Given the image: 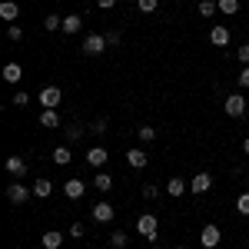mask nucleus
<instances>
[{
    "mask_svg": "<svg viewBox=\"0 0 249 249\" xmlns=\"http://www.w3.org/2000/svg\"><path fill=\"white\" fill-rule=\"evenodd\" d=\"M246 173H249V166H246Z\"/></svg>",
    "mask_w": 249,
    "mask_h": 249,
    "instance_id": "obj_42",
    "label": "nucleus"
},
{
    "mask_svg": "<svg viewBox=\"0 0 249 249\" xmlns=\"http://www.w3.org/2000/svg\"><path fill=\"white\" fill-rule=\"evenodd\" d=\"M50 193H53V183H50V179H47V176H43V179H37V183H34V196H40V199H47V196H50Z\"/></svg>",
    "mask_w": 249,
    "mask_h": 249,
    "instance_id": "obj_21",
    "label": "nucleus"
},
{
    "mask_svg": "<svg viewBox=\"0 0 249 249\" xmlns=\"http://www.w3.org/2000/svg\"><path fill=\"white\" fill-rule=\"evenodd\" d=\"M219 239H223V230H219L216 223H206V226L199 230V246H203V249H216V246H219Z\"/></svg>",
    "mask_w": 249,
    "mask_h": 249,
    "instance_id": "obj_4",
    "label": "nucleus"
},
{
    "mask_svg": "<svg viewBox=\"0 0 249 249\" xmlns=\"http://www.w3.org/2000/svg\"><path fill=\"white\" fill-rule=\"evenodd\" d=\"M107 160H110V153H107L103 146H90V150H87V166H93V170H103Z\"/></svg>",
    "mask_w": 249,
    "mask_h": 249,
    "instance_id": "obj_10",
    "label": "nucleus"
},
{
    "mask_svg": "<svg viewBox=\"0 0 249 249\" xmlns=\"http://www.w3.org/2000/svg\"><path fill=\"white\" fill-rule=\"evenodd\" d=\"M7 173L17 176V179H23V176H27V163H23V156H7Z\"/></svg>",
    "mask_w": 249,
    "mask_h": 249,
    "instance_id": "obj_15",
    "label": "nucleus"
},
{
    "mask_svg": "<svg viewBox=\"0 0 249 249\" xmlns=\"http://www.w3.org/2000/svg\"><path fill=\"white\" fill-rule=\"evenodd\" d=\"M63 196H67V199H73V203L83 199V196H87V183L77 179V176H73V179H67V183H63Z\"/></svg>",
    "mask_w": 249,
    "mask_h": 249,
    "instance_id": "obj_8",
    "label": "nucleus"
},
{
    "mask_svg": "<svg viewBox=\"0 0 249 249\" xmlns=\"http://www.w3.org/2000/svg\"><path fill=\"white\" fill-rule=\"evenodd\" d=\"M37 100H40V107H43V110H57V107H60V100H63V90L50 83V87H43V90H40Z\"/></svg>",
    "mask_w": 249,
    "mask_h": 249,
    "instance_id": "obj_5",
    "label": "nucleus"
},
{
    "mask_svg": "<svg viewBox=\"0 0 249 249\" xmlns=\"http://www.w3.org/2000/svg\"><path fill=\"white\" fill-rule=\"evenodd\" d=\"M143 196H146V199H156V196H160V186H156V183H146V186H143Z\"/></svg>",
    "mask_w": 249,
    "mask_h": 249,
    "instance_id": "obj_36",
    "label": "nucleus"
},
{
    "mask_svg": "<svg viewBox=\"0 0 249 249\" xmlns=\"http://www.w3.org/2000/svg\"><path fill=\"white\" fill-rule=\"evenodd\" d=\"M30 196H34V190H27L23 183H10V186H7V199H10L14 206H23Z\"/></svg>",
    "mask_w": 249,
    "mask_h": 249,
    "instance_id": "obj_7",
    "label": "nucleus"
},
{
    "mask_svg": "<svg viewBox=\"0 0 249 249\" xmlns=\"http://www.w3.org/2000/svg\"><path fill=\"white\" fill-rule=\"evenodd\" d=\"M67 236H70V239H83V236H87V226H83V223H73V226L67 230Z\"/></svg>",
    "mask_w": 249,
    "mask_h": 249,
    "instance_id": "obj_32",
    "label": "nucleus"
},
{
    "mask_svg": "<svg viewBox=\"0 0 249 249\" xmlns=\"http://www.w3.org/2000/svg\"><path fill=\"white\" fill-rule=\"evenodd\" d=\"M176 249H186V246H176Z\"/></svg>",
    "mask_w": 249,
    "mask_h": 249,
    "instance_id": "obj_41",
    "label": "nucleus"
},
{
    "mask_svg": "<svg viewBox=\"0 0 249 249\" xmlns=\"http://www.w3.org/2000/svg\"><path fill=\"white\" fill-rule=\"evenodd\" d=\"M63 239H67V232H53V230H47L43 236H40L43 249H63Z\"/></svg>",
    "mask_w": 249,
    "mask_h": 249,
    "instance_id": "obj_12",
    "label": "nucleus"
},
{
    "mask_svg": "<svg viewBox=\"0 0 249 249\" xmlns=\"http://www.w3.org/2000/svg\"><path fill=\"white\" fill-rule=\"evenodd\" d=\"M37 123L43 126V130H57V126H60V116H57V110H43V113L37 116Z\"/></svg>",
    "mask_w": 249,
    "mask_h": 249,
    "instance_id": "obj_17",
    "label": "nucleus"
},
{
    "mask_svg": "<svg viewBox=\"0 0 249 249\" xmlns=\"http://www.w3.org/2000/svg\"><path fill=\"white\" fill-rule=\"evenodd\" d=\"M20 77H23V67L10 60V63L3 67V80H7V83H20Z\"/></svg>",
    "mask_w": 249,
    "mask_h": 249,
    "instance_id": "obj_19",
    "label": "nucleus"
},
{
    "mask_svg": "<svg viewBox=\"0 0 249 249\" xmlns=\"http://www.w3.org/2000/svg\"><path fill=\"white\" fill-rule=\"evenodd\" d=\"M80 27H83V17H80V14H67V17H63V27H60V30H63L67 37H73V34H80Z\"/></svg>",
    "mask_w": 249,
    "mask_h": 249,
    "instance_id": "obj_13",
    "label": "nucleus"
},
{
    "mask_svg": "<svg viewBox=\"0 0 249 249\" xmlns=\"http://www.w3.org/2000/svg\"><path fill=\"white\" fill-rule=\"evenodd\" d=\"M186 190H190V183H186V179H179V176H173L170 183H166V193H170L173 199H179Z\"/></svg>",
    "mask_w": 249,
    "mask_h": 249,
    "instance_id": "obj_18",
    "label": "nucleus"
},
{
    "mask_svg": "<svg viewBox=\"0 0 249 249\" xmlns=\"http://www.w3.org/2000/svg\"><path fill=\"white\" fill-rule=\"evenodd\" d=\"M17 17H20V7L14 0H3L0 3V20H17Z\"/></svg>",
    "mask_w": 249,
    "mask_h": 249,
    "instance_id": "obj_20",
    "label": "nucleus"
},
{
    "mask_svg": "<svg viewBox=\"0 0 249 249\" xmlns=\"http://www.w3.org/2000/svg\"><path fill=\"white\" fill-rule=\"evenodd\" d=\"M223 110H226V116H232V120L246 116V96L243 93H230L226 100H223Z\"/></svg>",
    "mask_w": 249,
    "mask_h": 249,
    "instance_id": "obj_3",
    "label": "nucleus"
},
{
    "mask_svg": "<svg viewBox=\"0 0 249 249\" xmlns=\"http://www.w3.org/2000/svg\"><path fill=\"white\" fill-rule=\"evenodd\" d=\"M219 3V14L223 17H236L239 14V0H216Z\"/></svg>",
    "mask_w": 249,
    "mask_h": 249,
    "instance_id": "obj_23",
    "label": "nucleus"
},
{
    "mask_svg": "<svg viewBox=\"0 0 249 249\" xmlns=\"http://www.w3.org/2000/svg\"><path fill=\"white\" fill-rule=\"evenodd\" d=\"M7 37L14 40V43H17V40H23V27H20V23H10V30H7Z\"/></svg>",
    "mask_w": 249,
    "mask_h": 249,
    "instance_id": "obj_33",
    "label": "nucleus"
},
{
    "mask_svg": "<svg viewBox=\"0 0 249 249\" xmlns=\"http://www.w3.org/2000/svg\"><path fill=\"white\" fill-rule=\"evenodd\" d=\"M63 136H67V146H70V143H77L80 136H83V123H70V126L63 130Z\"/></svg>",
    "mask_w": 249,
    "mask_h": 249,
    "instance_id": "obj_25",
    "label": "nucleus"
},
{
    "mask_svg": "<svg viewBox=\"0 0 249 249\" xmlns=\"http://www.w3.org/2000/svg\"><path fill=\"white\" fill-rule=\"evenodd\" d=\"M236 60H239L243 67H249V43H243V47L236 50Z\"/></svg>",
    "mask_w": 249,
    "mask_h": 249,
    "instance_id": "obj_35",
    "label": "nucleus"
},
{
    "mask_svg": "<svg viewBox=\"0 0 249 249\" xmlns=\"http://www.w3.org/2000/svg\"><path fill=\"white\" fill-rule=\"evenodd\" d=\"M216 14H219V3H216V0H199V17H216Z\"/></svg>",
    "mask_w": 249,
    "mask_h": 249,
    "instance_id": "obj_24",
    "label": "nucleus"
},
{
    "mask_svg": "<svg viewBox=\"0 0 249 249\" xmlns=\"http://www.w3.org/2000/svg\"><path fill=\"white\" fill-rule=\"evenodd\" d=\"M213 190V176L210 173H196L190 179V193H196V196H203V193H210Z\"/></svg>",
    "mask_w": 249,
    "mask_h": 249,
    "instance_id": "obj_11",
    "label": "nucleus"
},
{
    "mask_svg": "<svg viewBox=\"0 0 249 249\" xmlns=\"http://www.w3.org/2000/svg\"><path fill=\"white\" fill-rule=\"evenodd\" d=\"M136 232H140L143 239L156 243V236H160V219H156L153 213H143V216L136 219Z\"/></svg>",
    "mask_w": 249,
    "mask_h": 249,
    "instance_id": "obj_1",
    "label": "nucleus"
},
{
    "mask_svg": "<svg viewBox=\"0 0 249 249\" xmlns=\"http://www.w3.org/2000/svg\"><path fill=\"white\" fill-rule=\"evenodd\" d=\"M70 160H73V153H70V146H67V143H63V146H57V150H53V163H57V166H67V163H70Z\"/></svg>",
    "mask_w": 249,
    "mask_h": 249,
    "instance_id": "obj_22",
    "label": "nucleus"
},
{
    "mask_svg": "<svg viewBox=\"0 0 249 249\" xmlns=\"http://www.w3.org/2000/svg\"><path fill=\"white\" fill-rule=\"evenodd\" d=\"M87 130H90V133H96V136H103V133H107V116H96Z\"/></svg>",
    "mask_w": 249,
    "mask_h": 249,
    "instance_id": "obj_28",
    "label": "nucleus"
},
{
    "mask_svg": "<svg viewBox=\"0 0 249 249\" xmlns=\"http://www.w3.org/2000/svg\"><path fill=\"white\" fill-rule=\"evenodd\" d=\"M136 136H140L143 143H153V140H156V126H140V130H136Z\"/></svg>",
    "mask_w": 249,
    "mask_h": 249,
    "instance_id": "obj_29",
    "label": "nucleus"
},
{
    "mask_svg": "<svg viewBox=\"0 0 249 249\" xmlns=\"http://www.w3.org/2000/svg\"><path fill=\"white\" fill-rule=\"evenodd\" d=\"M96 7H100V10H113L116 0H96Z\"/></svg>",
    "mask_w": 249,
    "mask_h": 249,
    "instance_id": "obj_38",
    "label": "nucleus"
},
{
    "mask_svg": "<svg viewBox=\"0 0 249 249\" xmlns=\"http://www.w3.org/2000/svg\"><path fill=\"white\" fill-rule=\"evenodd\" d=\"M93 186H96L100 193H110V190H113V176H110L107 170H96V176H93Z\"/></svg>",
    "mask_w": 249,
    "mask_h": 249,
    "instance_id": "obj_16",
    "label": "nucleus"
},
{
    "mask_svg": "<svg viewBox=\"0 0 249 249\" xmlns=\"http://www.w3.org/2000/svg\"><path fill=\"white\" fill-rule=\"evenodd\" d=\"M120 40H123V37H120V30H110V34H107V43H113V47L120 43Z\"/></svg>",
    "mask_w": 249,
    "mask_h": 249,
    "instance_id": "obj_39",
    "label": "nucleus"
},
{
    "mask_svg": "<svg viewBox=\"0 0 249 249\" xmlns=\"http://www.w3.org/2000/svg\"><path fill=\"white\" fill-rule=\"evenodd\" d=\"M236 213H239V216H249V193H239V199H236Z\"/></svg>",
    "mask_w": 249,
    "mask_h": 249,
    "instance_id": "obj_30",
    "label": "nucleus"
},
{
    "mask_svg": "<svg viewBox=\"0 0 249 249\" xmlns=\"http://www.w3.org/2000/svg\"><path fill=\"white\" fill-rule=\"evenodd\" d=\"M43 27L53 34V30H60V27H63V17H57V14H47V17H43Z\"/></svg>",
    "mask_w": 249,
    "mask_h": 249,
    "instance_id": "obj_27",
    "label": "nucleus"
},
{
    "mask_svg": "<svg viewBox=\"0 0 249 249\" xmlns=\"http://www.w3.org/2000/svg\"><path fill=\"white\" fill-rule=\"evenodd\" d=\"M126 163H130V166H133V170H143V166H146V163H150V156L143 153V150H140V146H133V150H126Z\"/></svg>",
    "mask_w": 249,
    "mask_h": 249,
    "instance_id": "obj_14",
    "label": "nucleus"
},
{
    "mask_svg": "<svg viewBox=\"0 0 249 249\" xmlns=\"http://www.w3.org/2000/svg\"><path fill=\"white\" fill-rule=\"evenodd\" d=\"M243 153H249V136H246V140H243Z\"/></svg>",
    "mask_w": 249,
    "mask_h": 249,
    "instance_id": "obj_40",
    "label": "nucleus"
},
{
    "mask_svg": "<svg viewBox=\"0 0 249 249\" xmlns=\"http://www.w3.org/2000/svg\"><path fill=\"white\" fill-rule=\"evenodd\" d=\"M126 243H130V236H126L123 230L110 232V249H126Z\"/></svg>",
    "mask_w": 249,
    "mask_h": 249,
    "instance_id": "obj_26",
    "label": "nucleus"
},
{
    "mask_svg": "<svg viewBox=\"0 0 249 249\" xmlns=\"http://www.w3.org/2000/svg\"><path fill=\"white\" fill-rule=\"evenodd\" d=\"M136 7H140V14H156L160 0H136Z\"/></svg>",
    "mask_w": 249,
    "mask_h": 249,
    "instance_id": "obj_31",
    "label": "nucleus"
},
{
    "mask_svg": "<svg viewBox=\"0 0 249 249\" xmlns=\"http://www.w3.org/2000/svg\"><path fill=\"white\" fill-rule=\"evenodd\" d=\"M90 216H93V223H100V226H107V223H113L116 216V206L113 203H107V199H100L93 210H90Z\"/></svg>",
    "mask_w": 249,
    "mask_h": 249,
    "instance_id": "obj_6",
    "label": "nucleus"
},
{
    "mask_svg": "<svg viewBox=\"0 0 249 249\" xmlns=\"http://www.w3.org/2000/svg\"><path fill=\"white\" fill-rule=\"evenodd\" d=\"M10 103H14V107H27V103H30V96L23 93V90H17V93L10 96Z\"/></svg>",
    "mask_w": 249,
    "mask_h": 249,
    "instance_id": "obj_34",
    "label": "nucleus"
},
{
    "mask_svg": "<svg viewBox=\"0 0 249 249\" xmlns=\"http://www.w3.org/2000/svg\"><path fill=\"white\" fill-rule=\"evenodd\" d=\"M230 40H232V34H230L226 23H216V27L210 30V43L213 47H230Z\"/></svg>",
    "mask_w": 249,
    "mask_h": 249,
    "instance_id": "obj_9",
    "label": "nucleus"
},
{
    "mask_svg": "<svg viewBox=\"0 0 249 249\" xmlns=\"http://www.w3.org/2000/svg\"><path fill=\"white\" fill-rule=\"evenodd\" d=\"M239 87H243V90H249V67H243V70H239Z\"/></svg>",
    "mask_w": 249,
    "mask_h": 249,
    "instance_id": "obj_37",
    "label": "nucleus"
},
{
    "mask_svg": "<svg viewBox=\"0 0 249 249\" xmlns=\"http://www.w3.org/2000/svg\"><path fill=\"white\" fill-rule=\"evenodd\" d=\"M107 47H110V43H107V34H87V37H83V53H87V57H100Z\"/></svg>",
    "mask_w": 249,
    "mask_h": 249,
    "instance_id": "obj_2",
    "label": "nucleus"
}]
</instances>
